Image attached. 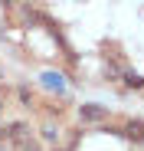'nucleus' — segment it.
Returning <instances> with one entry per match:
<instances>
[{
	"instance_id": "nucleus-6",
	"label": "nucleus",
	"mask_w": 144,
	"mask_h": 151,
	"mask_svg": "<svg viewBox=\"0 0 144 151\" xmlns=\"http://www.w3.org/2000/svg\"><path fill=\"white\" fill-rule=\"evenodd\" d=\"M30 151H36V148H30Z\"/></svg>"
},
{
	"instance_id": "nucleus-5",
	"label": "nucleus",
	"mask_w": 144,
	"mask_h": 151,
	"mask_svg": "<svg viewBox=\"0 0 144 151\" xmlns=\"http://www.w3.org/2000/svg\"><path fill=\"white\" fill-rule=\"evenodd\" d=\"M43 138H46V141H56V132H53V125H46V128H43Z\"/></svg>"
},
{
	"instance_id": "nucleus-3",
	"label": "nucleus",
	"mask_w": 144,
	"mask_h": 151,
	"mask_svg": "<svg viewBox=\"0 0 144 151\" xmlns=\"http://www.w3.org/2000/svg\"><path fill=\"white\" fill-rule=\"evenodd\" d=\"M121 135L131 138V141H144V122H134V118H131V122L125 125V132H121Z\"/></svg>"
},
{
	"instance_id": "nucleus-1",
	"label": "nucleus",
	"mask_w": 144,
	"mask_h": 151,
	"mask_svg": "<svg viewBox=\"0 0 144 151\" xmlns=\"http://www.w3.org/2000/svg\"><path fill=\"white\" fill-rule=\"evenodd\" d=\"M79 118H82V122H102V118H108V109L88 102V105H82V109H79Z\"/></svg>"
},
{
	"instance_id": "nucleus-2",
	"label": "nucleus",
	"mask_w": 144,
	"mask_h": 151,
	"mask_svg": "<svg viewBox=\"0 0 144 151\" xmlns=\"http://www.w3.org/2000/svg\"><path fill=\"white\" fill-rule=\"evenodd\" d=\"M39 82H43L46 89H53V92H66V79H62L59 72H43Z\"/></svg>"
},
{
	"instance_id": "nucleus-4",
	"label": "nucleus",
	"mask_w": 144,
	"mask_h": 151,
	"mask_svg": "<svg viewBox=\"0 0 144 151\" xmlns=\"http://www.w3.org/2000/svg\"><path fill=\"white\" fill-rule=\"evenodd\" d=\"M125 86H128V89H141V86H144V79H141L138 72H128V76H125Z\"/></svg>"
}]
</instances>
